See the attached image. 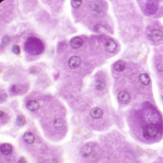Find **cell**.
Instances as JSON below:
<instances>
[{"label": "cell", "mask_w": 163, "mask_h": 163, "mask_svg": "<svg viewBox=\"0 0 163 163\" xmlns=\"http://www.w3.org/2000/svg\"><path fill=\"white\" fill-rule=\"evenodd\" d=\"M26 106L29 110L35 111L39 108V103L35 100H30L28 101L26 104Z\"/></svg>", "instance_id": "obj_11"}, {"label": "cell", "mask_w": 163, "mask_h": 163, "mask_svg": "<svg viewBox=\"0 0 163 163\" xmlns=\"http://www.w3.org/2000/svg\"><path fill=\"white\" fill-rule=\"evenodd\" d=\"M24 50L28 54L38 55L44 51L45 46L40 39L36 37H30L25 42Z\"/></svg>", "instance_id": "obj_1"}, {"label": "cell", "mask_w": 163, "mask_h": 163, "mask_svg": "<svg viewBox=\"0 0 163 163\" xmlns=\"http://www.w3.org/2000/svg\"><path fill=\"white\" fill-rule=\"evenodd\" d=\"M105 30V28L102 25L97 24L94 27V31L96 33H102Z\"/></svg>", "instance_id": "obj_21"}, {"label": "cell", "mask_w": 163, "mask_h": 163, "mask_svg": "<svg viewBox=\"0 0 163 163\" xmlns=\"http://www.w3.org/2000/svg\"><path fill=\"white\" fill-rule=\"evenodd\" d=\"M146 3V11L149 15H153L157 11L158 2L156 1H148Z\"/></svg>", "instance_id": "obj_3"}, {"label": "cell", "mask_w": 163, "mask_h": 163, "mask_svg": "<svg viewBox=\"0 0 163 163\" xmlns=\"http://www.w3.org/2000/svg\"><path fill=\"white\" fill-rule=\"evenodd\" d=\"M91 8L98 14H102L103 12V5L101 1H95L91 3Z\"/></svg>", "instance_id": "obj_7"}, {"label": "cell", "mask_w": 163, "mask_h": 163, "mask_svg": "<svg viewBox=\"0 0 163 163\" xmlns=\"http://www.w3.org/2000/svg\"><path fill=\"white\" fill-rule=\"evenodd\" d=\"M159 131L160 128L158 126L154 124H149L144 129L143 135L146 139H154L158 136Z\"/></svg>", "instance_id": "obj_2"}, {"label": "cell", "mask_w": 163, "mask_h": 163, "mask_svg": "<svg viewBox=\"0 0 163 163\" xmlns=\"http://www.w3.org/2000/svg\"><path fill=\"white\" fill-rule=\"evenodd\" d=\"M23 139L26 143L31 144L33 143L34 142L35 137L32 133L27 132L25 133L23 136Z\"/></svg>", "instance_id": "obj_16"}, {"label": "cell", "mask_w": 163, "mask_h": 163, "mask_svg": "<svg viewBox=\"0 0 163 163\" xmlns=\"http://www.w3.org/2000/svg\"><path fill=\"white\" fill-rule=\"evenodd\" d=\"M89 114L93 118L99 119L103 117V113L101 109L99 107H94L91 110Z\"/></svg>", "instance_id": "obj_10"}, {"label": "cell", "mask_w": 163, "mask_h": 163, "mask_svg": "<svg viewBox=\"0 0 163 163\" xmlns=\"http://www.w3.org/2000/svg\"><path fill=\"white\" fill-rule=\"evenodd\" d=\"M20 87L18 85H13L11 87V91L14 93H17L20 91Z\"/></svg>", "instance_id": "obj_24"}, {"label": "cell", "mask_w": 163, "mask_h": 163, "mask_svg": "<svg viewBox=\"0 0 163 163\" xmlns=\"http://www.w3.org/2000/svg\"><path fill=\"white\" fill-rule=\"evenodd\" d=\"M18 163H27V162L24 157H21L18 160Z\"/></svg>", "instance_id": "obj_25"}, {"label": "cell", "mask_w": 163, "mask_h": 163, "mask_svg": "<svg viewBox=\"0 0 163 163\" xmlns=\"http://www.w3.org/2000/svg\"><path fill=\"white\" fill-rule=\"evenodd\" d=\"M26 119L25 118H24V116H23L22 115H20L17 117V121H16V123H17V125L18 126H23L25 124Z\"/></svg>", "instance_id": "obj_20"}, {"label": "cell", "mask_w": 163, "mask_h": 163, "mask_svg": "<svg viewBox=\"0 0 163 163\" xmlns=\"http://www.w3.org/2000/svg\"><path fill=\"white\" fill-rule=\"evenodd\" d=\"M3 114H4V113L2 111H0V116H1V118L3 117Z\"/></svg>", "instance_id": "obj_27"}, {"label": "cell", "mask_w": 163, "mask_h": 163, "mask_svg": "<svg viewBox=\"0 0 163 163\" xmlns=\"http://www.w3.org/2000/svg\"><path fill=\"white\" fill-rule=\"evenodd\" d=\"M158 68L159 70L160 71H163V64H160L158 66Z\"/></svg>", "instance_id": "obj_26"}, {"label": "cell", "mask_w": 163, "mask_h": 163, "mask_svg": "<svg viewBox=\"0 0 163 163\" xmlns=\"http://www.w3.org/2000/svg\"><path fill=\"white\" fill-rule=\"evenodd\" d=\"M12 51L14 54L18 55L21 53V49L18 45H14L12 48Z\"/></svg>", "instance_id": "obj_22"}, {"label": "cell", "mask_w": 163, "mask_h": 163, "mask_svg": "<svg viewBox=\"0 0 163 163\" xmlns=\"http://www.w3.org/2000/svg\"><path fill=\"white\" fill-rule=\"evenodd\" d=\"M117 45L113 39H109L105 44V50L107 53H112L116 50Z\"/></svg>", "instance_id": "obj_6"}, {"label": "cell", "mask_w": 163, "mask_h": 163, "mask_svg": "<svg viewBox=\"0 0 163 163\" xmlns=\"http://www.w3.org/2000/svg\"><path fill=\"white\" fill-rule=\"evenodd\" d=\"M118 101L121 103L127 104L131 101V96L127 91H122L118 94Z\"/></svg>", "instance_id": "obj_5"}, {"label": "cell", "mask_w": 163, "mask_h": 163, "mask_svg": "<svg viewBox=\"0 0 163 163\" xmlns=\"http://www.w3.org/2000/svg\"><path fill=\"white\" fill-rule=\"evenodd\" d=\"M1 151L3 154L8 155L11 154L12 151V146L9 144H3L0 147Z\"/></svg>", "instance_id": "obj_13"}, {"label": "cell", "mask_w": 163, "mask_h": 163, "mask_svg": "<svg viewBox=\"0 0 163 163\" xmlns=\"http://www.w3.org/2000/svg\"><path fill=\"white\" fill-rule=\"evenodd\" d=\"M83 40L79 36H75L72 38L70 41V45L73 48L78 49L82 47L83 44Z\"/></svg>", "instance_id": "obj_8"}, {"label": "cell", "mask_w": 163, "mask_h": 163, "mask_svg": "<svg viewBox=\"0 0 163 163\" xmlns=\"http://www.w3.org/2000/svg\"><path fill=\"white\" fill-rule=\"evenodd\" d=\"M125 62L122 60H119L115 63L114 65V68L118 72H121L125 68Z\"/></svg>", "instance_id": "obj_15"}, {"label": "cell", "mask_w": 163, "mask_h": 163, "mask_svg": "<svg viewBox=\"0 0 163 163\" xmlns=\"http://www.w3.org/2000/svg\"><path fill=\"white\" fill-rule=\"evenodd\" d=\"M163 33L159 29H153L149 34V38L153 42H158L163 38Z\"/></svg>", "instance_id": "obj_4"}, {"label": "cell", "mask_w": 163, "mask_h": 163, "mask_svg": "<svg viewBox=\"0 0 163 163\" xmlns=\"http://www.w3.org/2000/svg\"><path fill=\"white\" fill-rule=\"evenodd\" d=\"M10 41V38L8 35H5L2 38L1 43V48L3 49L9 43Z\"/></svg>", "instance_id": "obj_19"}, {"label": "cell", "mask_w": 163, "mask_h": 163, "mask_svg": "<svg viewBox=\"0 0 163 163\" xmlns=\"http://www.w3.org/2000/svg\"><path fill=\"white\" fill-rule=\"evenodd\" d=\"M92 149L89 145H85L82 147L80 151V153L82 156L83 157H86L89 156L92 153Z\"/></svg>", "instance_id": "obj_14"}, {"label": "cell", "mask_w": 163, "mask_h": 163, "mask_svg": "<svg viewBox=\"0 0 163 163\" xmlns=\"http://www.w3.org/2000/svg\"><path fill=\"white\" fill-rule=\"evenodd\" d=\"M81 59L78 56H73L70 58L68 61V66L71 69H75L80 66Z\"/></svg>", "instance_id": "obj_9"}, {"label": "cell", "mask_w": 163, "mask_h": 163, "mask_svg": "<svg viewBox=\"0 0 163 163\" xmlns=\"http://www.w3.org/2000/svg\"><path fill=\"white\" fill-rule=\"evenodd\" d=\"M71 5L74 8H79L82 4L81 1H72L71 2Z\"/></svg>", "instance_id": "obj_23"}, {"label": "cell", "mask_w": 163, "mask_h": 163, "mask_svg": "<svg viewBox=\"0 0 163 163\" xmlns=\"http://www.w3.org/2000/svg\"><path fill=\"white\" fill-rule=\"evenodd\" d=\"M66 123L65 121L61 118H58L55 119L53 122V125L55 128L57 130H63L65 128Z\"/></svg>", "instance_id": "obj_12"}, {"label": "cell", "mask_w": 163, "mask_h": 163, "mask_svg": "<svg viewBox=\"0 0 163 163\" xmlns=\"http://www.w3.org/2000/svg\"><path fill=\"white\" fill-rule=\"evenodd\" d=\"M105 86V82L104 80L100 79L97 80L95 83V88L99 91H102Z\"/></svg>", "instance_id": "obj_18"}, {"label": "cell", "mask_w": 163, "mask_h": 163, "mask_svg": "<svg viewBox=\"0 0 163 163\" xmlns=\"http://www.w3.org/2000/svg\"><path fill=\"white\" fill-rule=\"evenodd\" d=\"M139 80L141 83L145 86L148 85L151 82V78L148 74L143 73L139 76Z\"/></svg>", "instance_id": "obj_17"}]
</instances>
